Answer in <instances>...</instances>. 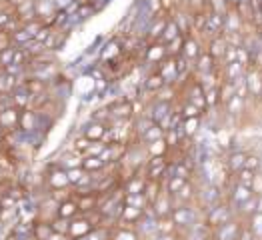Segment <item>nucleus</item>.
I'll use <instances>...</instances> for the list:
<instances>
[{"label":"nucleus","instance_id":"26","mask_svg":"<svg viewBox=\"0 0 262 240\" xmlns=\"http://www.w3.org/2000/svg\"><path fill=\"white\" fill-rule=\"evenodd\" d=\"M110 240H142L138 230L132 228V226H122V224H116L110 228Z\"/></svg>","mask_w":262,"mask_h":240},{"label":"nucleus","instance_id":"55","mask_svg":"<svg viewBox=\"0 0 262 240\" xmlns=\"http://www.w3.org/2000/svg\"><path fill=\"white\" fill-rule=\"evenodd\" d=\"M12 40H10V34L8 32H4V30H0V50H4L6 46H10Z\"/></svg>","mask_w":262,"mask_h":240},{"label":"nucleus","instance_id":"37","mask_svg":"<svg viewBox=\"0 0 262 240\" xmlns=\"http://www.w3.org/2000/svg\"><path fill=\"white\" fill-rule=\"evenodd\" d=\"M176 108L180 110L182 118H200V116H204V112L198 106H194V104H190V102H178Z\"/></svg>","mask_w":262,"mask_h":240},{"label":"nucleus","instance_id":"27","mask_svg":"<svg viewBox=\"0 0 262 240\" xmlns=\"http://www.w3.org/2000/svg\"><path fill=\"white\" fill-rule=\"evenodd\" d=\"M52 222L36 219L32 222V240H48L52 236Z\"/></svg>","mask_w":262,"mask_h":240},{"label":"nucleus","instance_id":"2","mask_svg":"<svg viewBox=\"0 0 262 240\" xmlns=\"http://www.w3.org/2000/svg\"><path fill=\"white\" fill-rule=\"evenodd\" d=\"M232 219H236V212H234V206L230 204L228 198L220 200L219 204H212L210 208H206V210L202 212V222H204L210 230L219 228L220 224H226L228 220H232Z\"/></svg>","mask_w":262,"mask_h":240},{"label":"nucleus","instance_id":"43","mask_svg":"<svg viewBox=\"0 0 262 240\" xmlns=\"http://www.w3.org/2000/svg\"><path fill=\"white\" fill-rule=\"evenodd\" d=\"M124 204L138 206V208H150V202L146 200L144 194H124Z\"/></svg>","mask_w":262,"mask_h":240},{"label":"nucleus","instance_id":"47","mask_svg":"<svg viewBox=\"0 0 262 240\" xmlns=\"http://www.w3.org/2000/svg\"><path fill=\"white\" fill-rule=\"evenodd\" d=\"M156 232L158 234H168V232H176V226L172 219H156Z\"/></svg>","mask_w":262,"mask_h":240},{"label":"nucleus","instance_id":"18","mask_svg":"<svg viewBox=\"0 0 262 240\" xmlns=\"http://www.w3.org/2000/svg\"><path fill=\"white\" fill-rule=\"evenodd\" d=\"M202 50H204V42L200 40V36H198V34H188V36H184L182 56H184L186 60L194 62L198 56H200V52H202Z\"/></svg>","mask_w":262,"mask_h":240},{"label":"nucleus","instance_id":"39","mask_svg":"<svg viewBox=\"0 0 262 240\" xmlns=\"http://www.w3.org/2000/svg\"><path fill=\"white\" fill-rule=\"evenodd\" d=\"M164 188H162V182H156V180H148L146 182V188H144V197H146V200L152 204L154 200L158 198V194L162 192Z\"/></svg>","mask_w":262,"mask_h":240},{"label":"nucleus","instance_id":"38","mask_svg":"<svg viewBox=\"0 0 262 240\" xmlns=\"http://www.w3.org/2000/svg\"><path fill=\"white\" fill-rule=\"evenodd\" d=\"M182 44H184V34H180V36H176L174 40H170V42L164 44V48H166V56H170V58L180 56V54H182Z\"/></svg>","mask_w":262,"mask_h":240},{"label":"nucleus","instance_id":"42","mask_svg":"<svg viewBox=\"0 0 262 240\" xmlns=\"http://www.w3.org/2000/svg\"><path fill=\"white\" fill-rule=\"evenodd\" d=\"M244 168H248V170H254V172H258L262 168V156L258 152H250L246 154V160H244Z\"/></svg>","mask_w":262,"mask_h":240},{"label":"nucleus","instance_id":"56","mask_svg":"<svg viewBox=\"0 0 262 240\" xmlns=\"http://www.w3.org/2000/svg\"><path fill=\"white\" fill-rule=\"evenodd\" d=\"M48 240H72L68 234H60V232H52V236Z\"/></svg>","mask_w":262,"mask_h":240},{"label":"nucleus","instance_id":"60","mask_svg":"<svg viewBox=\"0 0 262 240\" xmlns=\"http://www.w3.org/2000/svg\"><path fill=\"white\" fill-rule=\"evenodd\" d=\"M0 206H2V194H0Z\"/></svg>","mask_w":262,"mask_h":240},{"label":"nucleus","instance_id":"32","mask_svg":"<svg viewBox=\"0 0 262 240\" xmlns=\"http://www.w3.org/2000/svg\"><path fill=\"white\" fill-rule=\"evenodd\" d=\"M106 162L100 158V156H84V160H82V168L90 172V174H94V172H102V170H106Z\"/></svg>","mask_w":262,"mask_h":240},{"label":"nucleus","instance_id":"36","mask_svg":"<svg viewBox=\"0 0 262 240\" xmlns=\"http://www.w3.org/2000/svg\"><path fill=\"white\" fill-rule=\"evenodd\" d=\"M144 148H146L148 156H168V144L164 142V138L144 144Z\"/></svg>","mask_w":262,"mask_h":240},{"label":"nucleus","instance_id":"48","mask_svg":"<svg viewBox=\"0 0 262 240\" xmlns=\"http://www.w3.org/2000/svg\"><path fill=\"white\" fill-rule=\"evenodd\" d=\"M10 40H12V46H16V48H22L26 42H30L32 38H30V34L24 30V28H20V30H16V32H12L10 34Z\"/></svg>","mask_w":262,"mask_h":240},{"label":"nucleus","instance_id":"14","mask_svg":"<svg viewBox=\"0 0 262 240\" xmlns=\"http://www.w3.org/2000/svg\"><path fill=\"white\" fill-rule=\"evenodd\" d=\"M156 72L162 76L164 84H168V86H178V68H176V58L166 56L160 64L156 66Z\"/></svg>","mask_w":262,"mask_h":240},{"label":"nucleus","instance_id":"30","mask_svg":"<svg viewBox=\"0 0 262 240\" xmlns=\"http://www.w3.org/2000/svg\"><path fill=\"white\" fill-rule=\"evenodd\" d=\"M164 128L160 126V124H156V122H152L146 130L140 134V138H138V142L140 144H148V142H154V140H160V138H164Z\"/></svg>","mask_w":262,"mask_h":240},{"label":"nucleus","instance_id":"35","mask_svg":"<svg viewBox=\"0 0 262 240\" xmlns=\"http://www.w3.org/2000/svg\"><path fill=\"white\" fill-rule=\"evenodd\" d=\"M182 32H180V28H178V24L174 22V18L170 16L168 22H166V26H164V32H162V36H160V42H170V40H174L176 36H180Z\"/></svg>","mask_w":262,"mask_h":240},{"label":"nucleus","instance_id":"44","mask_svg":"<svg viewBox=\"0 0 262 240\" xmlns=\"http://www.w3.org/2000/svg\"><path fill=\"white\" fill-rule=\"evenodd\" d=\"M98 14V10L94 8V4L92 2H88V4H82V6H78V10H76V16L80 18L82 22L90 20L92 16H96Z\"/></svg>","mask_w":262,"mask_h":240},{"label":"nucleus","instance_id":"1","mask_svg":"<svg viewBox=\"0 0 262 240\" xmlns=\"http://www.w3.org/2000/svg\"><path fill=\"white\" fill-rule=\"evenodd\" d=\"M170 219L174 222L176 232L180 236H188L202 222V210L198 208L196 202H192V204H176Z\"/></svg>","mask_w":262,"mask_h":240},{"label":"nucleus","instance_id":"16","mask_svg":"<svg viewBox=\"0 0 262 240\" xmlns=\"http://www.w3.org/2000/svg\"><path fill=\"white\" fill-rule=\"evenodd\" d=\"M20 124V110L16 106H6L0 112V128L6 132H16Z\"/></svg>","mask_w":262,"mask_h":240},{"label":"nucleus","instance_id":"12","mask_svg":"<svg viewBox=\"0 0 262 240\" xmlns=\"http://www.w3.org/2000/svg\"><path fill=\"white\" fill-rule=\"evenodd\" d=\"M124 52H122V40H120V36H112L108 38L104 46L100 48V54H98V62H112V60H116L118 56H122Z\"/></svg>","mask_w":262,"mask_h":240},{"label":"nucleus","instance_id":"6","mask_svg":"<svg viewBox=\"0 0 262 240\" xmlns=\"http://www.w3.org/2000/svg\"><path fill=\"white\" fill-rule=\"evenodd\" d=\"M76 132L84 134L88 140L96 142V140H104V136L108 132V124L106 122H100V120H92V118L86 116V120L76 126Z\"/></svg>","mask_w":262,"mask_h":240},{"label":"nucleus","instance_id":"59","mask_svg":"<svg viewBox=\"0 0 262 240\" xmlns=\"http://www.w3.org/2000/svg\"><path fill=\"white\" fill-rule=\"evenodd\" d=\"M2 176H6V172H4V168L0 166V178H2Z\"/></svg>","mask_w":262,"mask_h":240},{"label":"nucleus","instance_id":"25","mask_svg":"<svg viewBox=\"0 0 262 240\" xmlns=\"http://www.w3.org/2000/svg\"><path fill=\"white\" fill-rule=\"evenodd\" d=\"M78 214H80V208H78V204H76L74 194H70L68 198L58 202V216L72 220L74 216H78Z\"/></svg>","mask_w":262,"mask_h":240},{"label":"nucleus","instance_id":"51","mask_svg":"<svg viewBox=\"0 0 262 240\" xmlns=\"http://www.w3.org/2000/svg\"><path fill=\"white\" fill-rule=\"evenodd\" d=\"M104 148H106V142L104 140H96V142H90L88 144V148L84 150L82 156H100V154L104 152Z\"/></svg>","mask_w":262,"mask_h":240},{"label":"nucleus","instance_id":"24","mask_svg":"<svg viewBox=\"0 0 262 240\" xmlns=\"http://www.w3.org/2000/svg\"><path fill=\"white\" fill-rule=\"evenodd\" d=\"M172 200H174V206L176 204H192V202H196V182L188 180L172 197Z\"/></svg>","mask_w":262,"mask_h":240},{"label":"nucleus","instance_id":"41","mask_svg":"<svg viewBox=\"0 0 262 240\" xmlns=\"http://www.w3.org/2000/svg\"><path fill=\"white\" fill-rule=\"evenodd\" d=\"M206 10L226 16V14H228V10H230V6H228V2H226V0H206Z\"/></svg>","mask_w":262,"mask_h":240},{"label":"nucleus","instance_id":"52","mask_svg":"<svg viewBox=\"0 0 262 240\" xmlns=\"http://www.w3.org/2000/svg\"><path fill=\"white\" fill-rule=\"evenodd\" d=\"M246 224L252 228L254 236H256L258 240H262V214H254V216H250V219L246 220Z\"/></svg>","mask_w":262,"mask_h":240},{"label":"nucleus","instance_id":"34","mask_svg":"<svg viewBox=\"0 0 262 240\" xmlns=\"http://www.w3.org/2000/svg\"><path fill=\"white\" fill-rule=\"evenodd\" d=\"M24 86L30 92V96H38V94L48 92V84H46L44 80H40V78H36V76H28V78L24 80Z\"/></svg>","mask_w":262,"mask_h":240},{"label":"nucleus","instance_id":"9","mask_svg":"<svg viewBox=\"0 0 262 240\" xmlns=\"http://www.w3.org/2000/svg\"><path fill=\"white\" fill-rule=\"evenodd\" d=\"M192 70H194V76H206V74H216L220 70V62L216 58H212V54H208L206 50L200 52L196 60L192 62Z\"/></svg>","mask_w":262,"mask_h":240},{"label":"nucleus","instance_id":"40","mask_svg":"<svg viewBox=\"0 0 262 240\" xmlns=\"http://www.w3.org/2000/svg\"><path fill=\"white\" fill-rule=\"evenodd\" d=\"M234 180L244 184V186H250V188H252V184H254V180H256V172H254V170H248V168H241V170L234 174Z\"/></svg>","mask_w":262,"mask_h":240},{"label":"nucleus","instance_id":"31","mask_svg":"<svg viewBox=\"0 0 262 240\" xmlns=\"http://www.w3.org/2000/svg\"><path fill=\"white\" fill-rule=\"evenodd\" d=\"M186 182H188V180H186V178H182V176H176V174L166 176V178L162 180V188H164V192H168L170 197H174L176 192H178Z\"/></svg>","mask_w":262,"mask_h":240},{"label":"nucleus","instance_id":"5","mask_svg":"<svg viewBox=\"0 0 262 240\" xmlns=\"http://www.w3.org/2000/svg\"><path fill=\"white\" fill-rule=\"evenodd\" d=\"M108 110H110V122L114 120H132L134 118V100L128 96H116L114 100H108Z\"/></svg>","mask_w":262,"mask_h":240},{"label":"nucleus","instance_id":"19","mask_svg":"<svg viewBox=\"0 0 262 240\" xmlns=\"http://www.w3.org/2000/svg\"><path fill=\"white\" fill-rule=\"evenodd\" d=\"M18 130L24 134H32V132L38 130V110L36 108H24L20 110V124H18Z\"/></svg>","mask_w":262,"mask_h":240},{"label":"nucleus","instance_id":"22","mask_svg":"<svg viewBox=\"0 0 262 240\" xmlns=\"http://www.w3.org/2000/svg\"><path fill=\"white\" fill-rule=\"evenodd\" d=\"M226 48H228V40H226L224 34H219V36H214V38H210V40L204 42V50H206L208 54H212V58H216L219 62L222 60Z\"/></svg>","mask_w":262,"mask_h":240},{"label":"nucleus","instance_id":"8","mask_svg":"<svg viewBox=\"0 0 262 240\" xmlns=\"http://www.w3.org/2000/svg\"><path fill=\"white\" fill-rule=\"evenodd\" d=\"M242 226H244V220H241L238 216L228 220L226 224H220L219 228L212 230V240H238Z\"/></svg>","mask_w":262,"mask_h":240},{"label":"nucleus","instance_id":"33","mask_svg":"<svg viewBox=\"0 0 262 240\" xmlns=\"http://www.w3.org/2000/svg\"><path fill=\"white\" fill-rule=\"evenodd\" d=\"M18 78L6 70H0V94H10L14 88L18 86Z\"/></svg>","mask_w":262,"mask_h":240},{"label":"nucleus","instance_id":"23","mask_svg":"<svg viewBox=\"0 0 262 240\" xmlns=\"http://www.w3.org/2000/svg\"><path fill=\"white\" fill-rule=\"evenodd\" d=\"M72 194L76 198V204L80 208V214L98 208V194L94 190H90V192H72Z\"/></svg>","mask_w":262,"mask_h":240},{"label":"nucleus","instance_id":"29","mask_svg":"<svg viewBox=\"0 0 262 240\" xmlns=\"http://www.w3.org/2000/svg\"><path fill=\"white\" fill-rule=\"evenodd\" d=\"M204 122H202V116L200 118H182V132L186 138H196V134L202 130Z\"/></svg>","mask_w":262,"mask_h":240},{"label":"nucleus","instance_id":"53","mask_svg":"<svg viewBox=\"0 0 262 240\" xmlns=\"http://www.w3.org/2000/svg\"><path fill=\"white\" fill-rule=\"evenodd\" d=\"M230 62H236V46H230V44H228V48H226V52H224L220 64H230Z\"/></svg>","mask_w":262,"mask_h":240},{"label":"nucleus","instance_id":"50","mask_svg":"<svg viewBox=\"0 0 262 240\" xmlns=\"http://www.w3.org/2000/svg\"><path fill=\"white\" fill-rule=\"evenodd\" d=\"M68 172V180H70V186L74 188L82 178H84V174H86V170L82 168V166H76V168H68L66 170Z\"/></svg>","mask_w":262,"mask_h":240},{"label":"nucleus","instance_id":"4","mask_svg":"<svg viewBox=\"0 0 262 240\" xmlns=\"http://www.w3.org/2000/svg\"><path fill=\"white\" fill-rule=\"evenodd\" d=\"M166 58V48H164V42L156 40V42H148L144 52H142V58H140V68L144 72L148 70H156V66L160 64L162 60Z\"/></svg>","mask_w":262,"mask_h":240},{"label":"nucleus","instance_id":"46","mask_svg":"<svg viewBox=\"0 0 262 240\" xmlns=\"http://www.w3.org/2000/svg\"><path fill=\"white\" fill-rule=\"evenodd\" d=\"M14 52H16V46H6L4 50H0V68H6L14 62Z\"/></svg>","mask_w":262,"mask_h":240},{"label":"nucleus","instance_id":"10","mask_svg":"<svg viewBox=\"0 0 262 240\" xmlns=\"http://www.w3.org/2000/svg\"><path fill=\"white\" fill-rule=\"evenodd\" d=\"M254 197V190L250 188V186H244L241 182H236V180H232L230 184H228V188H226V198L230 200V204L236 208V206H241L242 202H246L248 198Z\"/></svg>","mask_w":262,"mask_h":240},{"label":"nucleus","instance_id":"13","mask_svg":"<svg viewBox=\"0 0 262 240\" xmlns=\"http://www.w3.org/2000/svg\"><path fill=\"white\" fill-rule=\"evenodd\" d=\"M146 210H148V208H138V206L124 204V206H122V210H120V219H118V224L136 228V226L140 224V220L144 219Z\"/></svg>","mask_w":262,"mask_h":240},{"label":"nucleus","instance_id":"49","mask_svg":"<svg viewBox=\"0 0 262 240\" xmlns=\"http://www.w3.org/2000/svg\"><path fill=\"white\" fill-rule=\"evenodd\" d=\"M52 222V230L54 232H60V234H68V228H70V220L62 219V216H54L50 220Z\"/></svg>","mask_w":262,"mask_h":240},{"label":"nucleus","instance_id":"7","mask_svg":"<svg viewBox=\"0 0 262 240\" xmlns=\"http://www.w3.org/2000/svg\"><path fill=\"white\" fill-rule=\"evenodd\" d=\"M244 80L248 86V100H262V70L256 66L246 68L244 72Z\"/></svg>","mask_w":262,"mask_h":240},{"label":"nucleus","instance_id":"28","mask_svg":"<svg viewBox=\"0 0 262 240\" xmlns=\"http://www.w3.org/2000/svg\"><path fill=\"white\" fill-rule=\"evenodd\" d=\"M144 174H146L148 180L162 182L168 176V160L166 162H160V164H146L144 166Z\"/></svg>","mask_w":262,"mask_h":240},{"label":"nucleus","instance_id":"3","mask_svg":"<svg viewBox=\"0 0 262 240\" xmlns=\"http://www.w3.org/2000/svg\"><path fill=\"white\" fill-rule=\"evenodd\" d=\"M174 110H176V104H172V102H162V100L150 98L148 104H146V112H144V114H146L152 122L160 124V126L166 130L168 124H170V118H172Z\"/></svg>","mask_w":262,"mask_h":240},{"label":"nucleus","instance_id":"21","mask_svg":"<svg viewBox=\"0 0 262 240\" xmlns=\"http://www.w3.org/2000/svg\"><path fill=\"white\" fill-rule=\"evenodd\" d=\"M10 104L16 106L18 110L30 108V104H32V96H30V92L26 90L24 82H20L18 86L10 92Z\"/></svg>","mask_w":262,"mask_h":240},{"label":"nucleus","instance_id":"20","mask_svg":"<svg viewBox=\"0 0 262 240\" xmlns=\"http://www.w3.org/2000/svg\"><path fill=\"white\" fill-rule=\"evenodd\" d=\"M246 68L238 62H230V64H220V80L222 82H232L236 84L241 78H244Z\"/></svg>","mask_w":262,"mask_h":240},{"label":"nucleus","instance_id":"54","mask_svg":"<svg viewBox=\"0 0 262 240\" xmlns=\"http://www.w3.org/2000/svg\"><path fill=\"white\" fill-rule=\"evenodd\" d=\"M238 240H258L256 236H254V232H252V228L244 222V226H242L241 230V236H238Z\"/></svg>","mask_w":262,"mask_h":240},{"label":"nucleus","instance_id":"45","mask_svg":"<svg viewBox=\"0 0 262 240\" xmlns=\"http://www.w3.org/2000/svg\"><path fill=\"white\" fill-rule=\"evenodd\" d=\"M42 26H46V24H44L40 18H32V20L22 22V28H24V30L30 34V38H34V36H36V34L42 30Z\"/></svg>","mask_w":262,"mask_h":240},{"label":"nucleus","instance_id":"11","mask_svg":"<svg viewBox=\"0 0 262 240\" xmlns=\"http://www.w3.org/2000/svg\"><path fill=\"white\" fill-rule=\"evenodd\" d=\"M172 210H174V200H172V197L168 192H164V190L150 204V212H152L156 219H168L172 214Z\"/></svg>","mask_w":262,"mask_h":240},{"label":"nucleus","instance_id":"58","mask_svg":"<svg viewBox=\"0 0 262 240\" xmlns=\"http://www.w3.org/2000/svg\"><path fill=\"white\" fill-rule=\"evenodd\" d=\"M4 136H6V132L0 128V140H4Z\"/></svg>","mask_w":262,"mask_h":240},{"label":"nucleus","instance_id":"57","mask_svg":"<svg viewBox=\"0 0 262 240\" xmlns=\"http://www.w3.org/2000/svg\"><path fill=\"white\" fill-rule=\"evenodd\" d=\"M226 2H228V6H230V8H236L242 0H226Z\"/></svg>","mask_w":262,"mask_h":240},{"label":"nucleus","instance_id":"17","mask_svg":"<svg viewBox=\"0 0 262 240\" xmlns=\"http://www.w3.org/2000/svg\"><path fill=\"white\" fill-rule=\"evenodd\" d=\"M146 182H148V178H146V174H144V170L134 172V174H130L124 182H122L124 194H144Z\"/></svg>","mask_w":262,"mask_h":240},{"label":"nucleus","instance_id":"61","mask_svg":"<svg viewBox=\"0 0 262 240\" xmlns=\"http://www.w3.org/2000/svg\"><path fill=\"white\" fill-rule=\"evenodd\" d=\"M0 70H2V68H0Z\"/></svg>","mask_w":262,"mask_h":240},{"label":"nucleus","instance_id":"15","mask_svg":"<svg viewBox=\"0 0 262 240\" xmlns=\"http://www.w3.org/2000/svg\"><path fill=\"white\" fill-rule=\"evenodd\" d=\"M94 230V226H92V222L84 216V214H78V216H74V219L70 220V228H68V236L72 240H80L84 238L86 234H90Z\"/></svg>","mask_w":262,"mask_h":240}]
</instances>
